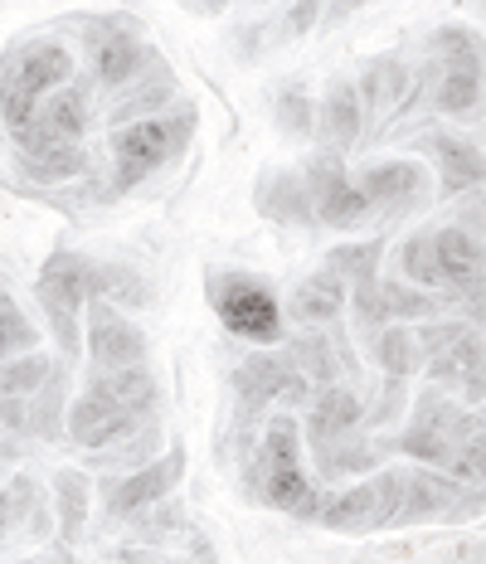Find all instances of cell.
I'll list each match as a JSON object with an SVG mask.
<instances>
[{"label": "cell", "instance_id": "cell-1", "mask_svg": "<svg viewBox=\"0 0 486 564\" xmlns=\"http://www.w3.org/2000/svg\"><path fill=\"white\" fill-rule=\"evenodd\" d=\"M253 477H258V497L278 511H292L302 521H316L322 511V491L306 481L302 473V443H298V419L278 414L268 423L263 443H258V457H253Z\"/></svg>", "mask_w": 486, "mask_h": 564}, {"label": "cell", "instance_id": "cell-2", "mask_svg": "<svg viewBox=\"0 0 486 564\" xmlns=\"http://www.w3.org/2000/svg\"><path fill=\"white\" fill-rule=\"evenodd\" d=\"M74 78V54L64 44H25L20 54H10L0 64V117L10 132H25L40 112V102L58 93Z\"/></svg>", "mask_w": 486, "mask_h": 564}, {"label": "cell", "instance_id": "cell-3", "mask_svg": "<svg viewBox=\"0 0 486 564\" xmlns=\"http://www.w3.org/2000/svg\"><path fill=\"white\" fill-rule=\"evenodd\" d=\"M190 127H195V117L181 112V117H147V122H132L122 127L112 141V156H117V191H132L137 181H147L156 166L175 156V151L185 147Z\"/></svg>", "mask_w": 486, "mask_h": 564}, {"label": "cell", "instance_id": "cell-4", "mask_svg": "<svg viewBox=\"0 0 486 564\" xmlns=\"http://www.w3.org/2000/svg\"><path fill=\"white\" fill-rule=\"evenodd\" d=\"M88 268H93L88 258L58 249L50 263L40 268V282H34L44 312H50V332L64 356H78V312L88 307Z\"/></svg>", "mask_w": 486, "mask_h": 564}, {"label": "cell", "instance_id": "cell-5", "mask_svg": "<svg viewBox=\"0 0 486 564\" xmlns=\"http://www.w3.org/2000/svg\"><path fill=\"white\" fill-rule=\"evenodd\" d=\"M472 438H482L477 419H467L462 409L443 404L438 394H423L419 399V419H413V429L399 433L395 448L413 453L419 463H429V467H453L457 453L467 448Z\"/></svg>", "mask_w": 486, "mask_h": 564}, {"label": "cell", "instance_id": "cell-6", "mask_svg": "<svg viewBox=\"0 0 486 564\" xmlns=\"http://www.w3.org/2000/svg\"><path fill=\"white\" fill-rule=\"evenodd\" d=\"M399 501H404V473H379L365 487H350L341 497H326L316 521L331 531H379V525L395 521Z\"/></svg>", "mask_w": 486, "mask_h": 564}, {"label": "cell", "instance_id": "cell-7", "mask_svg": "<svg viewBox=\"0 0 486 564\" xmlns=\"http://www.w3.org/2000/svg\"><path fill=\"white\" fill-rule=\"evenodd\" d=\"M215 307H219V322L244 340H278L282 332L278 297H272L263 282H253L244 273L215 278Z\"/></svg>", "mask_w": 486, "mask_h": 564}, {"label": "cell", "instance_id": "cell-8", "mask_svg": "<svg viewBox=\"0 0 486 564\" xmlns=\"http://www.w3.org/2000/svg\"><path fill=\"white\" fill-rule=\"evenodd\" d=\"M302 185H306L312 219H326V225H336V229H350V225H360V219L370 215V205H365V195L355 191L346 161H341L336 151H322V156L306 166Z\"/></svg>", "mask_w": 486, "mask_h": 564}, {"label": "cell", "instance_id": "cell-9", "mask_svg": "<svg viewBox=\"0 0 486 564\" xmlns=\"http://www.w3.org/2000/svg\"><path fill=\"white\" fill-rule=\"evenodd\" d=\"M137 419H147V414L122 404V399H112L98 380H88L83 399L68 409V433H74L78 448H108V443L127 438V433L137 429Z\"/></svg>", "mask_w": 486, "mask_h": 564}, {"label": "cell", "instance_id": "cell-10", "mask_svg": "<svg viewBox=\"0 0 486 564\" xmlns=\"http://www.w3.org/2000/svg\"><path fill=\"white\" fill-rule=\"evenodd\" d=\"M88 356L98 370H141L147 360V336L127 322L112 302H88Z\"/></svg>", "mask_w": 486, "mask_h": 564}, {"label": "cell", "instance_id": "cell-11", "mask_svg": "<svg viewBox=\"0 0 486 564\" xmlns=\"http://www.w3.org/2000/svg\"><path fill=\"white\" fill-rule=\"evenodd\" d=\"M181 477H185V453L175 448V453H165L161 463H147L132 477L108 481V516L112 521H137L147 507H161Z\"/></svg>", "mask_w": 486, "mask_h": 564}, {"label": "cell", "instance_id": "cell-12", "mask_svg": "<svg viewBox=\"0 0 486 564\" xmlns=\"http://www.w3.org/2000/svg\"><path fill=\"white\" fill-rule=\"evenodd\" d=\"M234 390H239L244 409L248 414H258V409H268L272 399H292V404H302V399H312V390H306V380L298 370H292L288 356H272V350H263V356H248L239 375H234Z\"/></svg>", "mask_w": 486, "mask_h": 564}, {"label": "cell", "instance_id": "cell-13", "mask_svg": "<svg viewBox=\"0 0 486 564\" xmlns=\"http://www.w3.org/2000/svg\"><path fill=\"white\" fill-rule=\"evenodd\" d=\"M467 511L477 507H467V487L462 481H447L438 473H404V501H399L389 525L433 521V516H467Z\"/></svg>", "mask_w": 486, "mask_h": 564}, {"label": "cell", "instance_id": "cell-14", "mask_svg": "<svg viewBox=\"0 0 486 564\" xmlns=\"http://www.w3.org/2000/svg\"><path fill=\"white\" fill-rule=\"evenodd\" d=\"M355 191L365 195L370 209H389V215H404L423 195H429V171L413 166V161H389V166H370L355 181Z\"/></svg>", "mask_w": 486, "mask_h": 564}, {"label": "cell", "instance_id": "cell-15", "mask_svg": "<svg viewBox=\"0 0 486 564\" xmlns=\"http://www.w3.org/2000/svg\"><path fill=\"white\" fill-rule=\"evenodd\" d=\"M88 50H93V74H98V84H108V88L132 84L137 68L147 64L141 40L137 34H127L117 20H98V25H88Z\"/></svg>", "mask_w": 486, "mask_h": 564}, {"label": "cell", "instance_id": "cell-16", "mask_svg": "<svg viewBox=\"0 0 486 564\" xmlns=\"http://www.w3.org/2000/svg\"><path fill=\"white\" fill-rule=\"evenodd\" d=\"M360 423H365V409H360V399H355V390H346V384H326V390H316V404H312V453H326V448L350 443Z\"/></svg>", "mask_w": 486, "mask_h": 564}, {"label": "cell", "instance_id": "cell-17", "mask_svg": "<svg viewBox=\"0 0 486 564\" xmlns=\"http://www.w3.org/2000/svg\"><path fill=\"white\" fill-rule=\"evenodd\" d=\"M433 258H438V278H443V288L472 292V302H482V243H477V234L438 229L433 234Z\"/></svg>", "mask_w": 486, "mask_h": 564}, {"label": "cell", "instance_id": "cell-18", "mask_svg": "<svg viewBox=\"0 0 486 564\" xmlns=\"http://www.w3.org/2000/svg\"><path fill=\"white\" fill-rule=\"evenodd\" d=\"M341 307H346V282H341L336 273H312L306 282H298V292H292V316L298 322H312V326H322V322H336Z\"/></svg>", "mask_w": 486, "mask_h": 564}, {"label": "cell", "instance_id": "cell-19", "mask_svg": "<svg viewBox=\"0 0 486 564\" xmlns=\"http://www.w3.org/2000/svg\"><path fill=\"white\" fill-rule=\"evenodd\" d=\"M322 127L331 137V147H336V156L346 147L360 141V88L346 84V78H336L326 93V108H322Z\"/></svg>", "mask_w": 486, "mask_h": 564}, {"label": "cell", "instance_id": "cell-20", "mask_svg": "<svg viewBox=\"0 0 486 564\" xmlns=\"http://www.w3.org/2000/svg\"><path fill=\"white\" fill-rule=\"evenodd\" d=\"M258 209H263V215H272L278 225H306V219H312V205H306L302 175H292V171L268 175L263 191H258Z\"/></svg>", "mask_w": 486, "mask_h": 564}, {"label": "cell", "instance_id": "cell-21", "mask_svg": "<svg viewBox=\"0 0 486 564\" xmlns=\"http://www.w3.org/2000/svg\"><path fill=\"white\" fill-rule=\"evenodd\" d=\"M433 161H438V171H443L447 191H477L482 185V151L472 147V141L438 137L433 141Z\"/></svg>", "mask_w": 486, "mask_h": 564}, {"label": "cell", "instance_id": "cell-22", "mask_svg": "<svg viewBox=\"0 0 486 564\" xmlns=\"http://www.w3.org/2000/svg\"><path fill=\"white\" fill-rule=\"evenodd\" d=\"M379 258H385V239H365V243H341V249H331L326 258V273H336L341 282H350L355 288H370V282H379Z\"/></svg>", "mask_w": 486, "mask_h": 564}, {"label": "cell", "instance_id": "cell-23", "mask_svg": "<svg viewBox=\"0 0 486 564\" xmlns=\"http://www.w3.org/2000/svg\"><path fill=\"white\" fill-rule=\"evenodd\" d=\"M375 360L385 366L389 380H404V375H413L423 366L419 360V346H413V332H404V326H385L375 340Z\"/></svg>", "mask_w": 486, "mask_h": 564}, {"label": "cell", "instance_id": "cell-24", "mask_svg": "<svg viewBox=\"0 0 486 564\" xmlns=\"http://www.w3.org/2000/svg\"><path fill=\"white\" fill-rule=\"evenodd\" d=\"M54 491H58V535L78 540L83 516H88V481H83L78 473H58Z\"/></svg>", "mask_w": 486, "mask_h": 564}, {"label": "cell", "instance_id": "cell-25", "mask_svg": "<svg viewBox=\"0 0 486 564\" xmlns=\"http://www.w3.org/2000/svg\"><path fill=\"white\" fill-rule=\"evenodd\" d=\"M54 366L44 356H25V360H10L0 366V399H25V394H40L50 384Z\"/></svg>", "mask_w": 486, "mask_h": 564}, {"label": "cell", "instance_id": "cell-26", "mask_svg": "<svg viewBox=\"0 0 486 564\" xmlns=\"http://www.w3.org/2000/svg\"><path fill=\"white\" fill-rule=\"evenodd\" d=\"M477 102H482V68H447L443 88H438V108L453 117H467Z\"/></svg>", "mask_w": 486, "mask_h": 564}, {"label": "cell", "instance_id": "cell-27", "mask_svg": "<svg viewBox=\"0 0 486 564\" xmlns=\"http://www.w3.org/2000/svg\"><path fill=\"white\" fill-rule=\"evenodd\" d=\"M404 84H409L404 64H399V58H379V64H370V74H365V102H370V108H395V102L404 98Z\"/></svg>", "mask_w": 486, "mask_h": 564}, {"label": "cell", "instance_id": "cell-28", "mask_svg": "<svg viewBox=\"0 0 486 564\" xmlns=\"http://www.w3.org/2000/svg\"><path fill=\"white\" fill-rule=\"evenodd\" d=\"M88 166V156H83L78 147H50V151H34L25 156V175L30 181H68V175H78Z\"/></svg>", "mask_w": 486, "mask_h": 564}, {"label": "cell", "instance_id": "cell-29", "mask_svg": "<svg viewBox=\"0 0 486 564\" xmlns=\"http://www.w3.org/2000/svg\"><path fill=\"white\" fill-rule=\"evenodd\" d=\"M399 268H404L409 282H419V288H443V278H438V258H433V234H413V239L399 249Z\"/></svg>", "mask_w": 486, "mask_h": 564}, {"label": "cell", "instance_id": "cell-30", "mask_svg": "<svg viewBox=\"0 0 486 564\" xmlns=\"http://www.w3.org/2000/svg\"><path fill=\"white\" fill-rule=\"evenodd\" d=\"M375 297H379V312H385V322H389V316H429L433 312L429 292L404 288V282H375Z\"/></svg>", "mask_w": 486, "mask_h": 564}, {"label": "cell", "instance_id": "cell-31", "mask_svg": "<svg viewBox=\"0 0 486 564\" xmlns=\"http://www.w3.org/2000/svg\"><path fill=\"white\" fill-rule=\"evenodd\" d=\"M312 112L316 108H312V98H306L302 88H282L278 93V108H272V117H278V127L288 137H312V122H316Z\"/></svg>", "mask_w": 486, "mask_h": 564}, {"label": "cell", "instance_id": "cell-32", "mask_svg": "<svg viewBox=\"0 0 486 564\" xmlns=\"http://www.w3.org/2000/svg\"><path fill=\"white\" fill-rule=\"evenodd\" d=\"M64 375H50V384H44L40 394H34V429H40V438H54L58 423H64Z\"/></svg>", "mask_w": 486, "mask_h": 564}, {"label": "cell", "instance_id": "cell-33", "mask_svg": "<svg viewBox=\"0 0 486 564\" xmlns=\"http://www.w3.org/2000/svg\"><path fill=\"white\" fill-rule=\"evenodd\" d=\"M316 463H322L326 477H346V473H370V467H375V453L365 448L360 438H350V443H341V448L316 453Z\"/></svg>", "mask_w": 486, "mask_h": 564}, {"label": "cell", "instance_id": "cell-34", "mask_svg": "<svg viewBox=\"0 0 486 564\" xmlns=\"http://www.w3.org/2000/svg\"><path fill=\"white\" fill-rule=\"evenodd\" d=\"M20 346H34V326L25 322V312L6 297V302H0V360L15 356Z\"/></svg>", "mask_w": 486, "mask_h": 564}, {"label": "cell", "instance_id": "cell-35", "mask_svg": "<svg viewBox=\"0 0 486 564\" xmlns=\"http://www.w3.org/2000/svg\"><path fill=\"white\" fill-rule=\"evenodd\" d=\"M25 497H30V481H15L10 491H0V535H6L10 525H15L20 516H25V507H30Z\"/></svg>", "mask_w": 486, "mask_h": 564}, {"label": "cell", "instance_id": "cell-36", "mask_svg": "<svg viewBox=\"0 0 486 564\" xmlns=\"http://www.w3.org/2000/svg\"><path fill=\"white\" fill-rule=\"evenodd\" d=\"M399 404H404V380H385V394H379V414H375V423L395 419V414H399Z\"/></svg>", "mask_w": 486, "mask_h": 564}, {"label": "cell", "instance_id": "cell-37", "mask_svg": "<svg viewBox=\"0 0 486 564\" xmlns=\"http://www.w3.org/2000/svg\"><path fill=\"white\" fill-rule=\"evenodd\" d=\"M316 15H322L316 6H298V10H288V30H292V34L312 30V25H316Z\"/></svg>", "mask_w": 486, "mask_h": 564}]
</instances>
